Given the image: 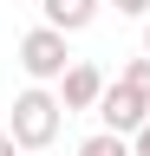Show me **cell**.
Returning <instances> with one entry per match:
<instances>
[{
	"instance_id": "cell-1",
	"label": "cell",
	"mask_w": 150,
	"mask_h": 156,
	"mask_svg": "<svg viewBox=\"0 0 150 156\" xmlns=\"http://www.w3.org/2000/svg\"><path fill=\"white\" fill-rule=\"evenodd\" d=\"M59 124H65V104H59V91H46V85H26L20 98H13V124L7 136L20 143V156H52V143H59Z\"/></svg>"
},
{
	"instance_id": "cell-2",
	"label": "cell",
	"mask_w": 150,
	"mask_h": 156,
	"mask_svg": "<svg viewBox=\"0 0 150 156\" xmlns=\"http://www.w3.org/2000/svg\"><path fill=\"white\" fill-rule=\"evenodd\" d=\"M79 65L72 58V46H65V33H52V26H33V33H20V72L33 78V85H59V78Z\"/></svg>"
},
{
	"instance_id": "cell-3",
	"label": "cell",
	"mask_w": 150,
	"mask_h": 156,
	"mask_svg": "<svg viewBox=\"0 0 150 156\" xmlns=\"http://www.w3.org/2000/svg\"><path fill=\"white\" fill-rule=\"evenodd\" d=\"M144 124H150V98L111 78V91H104V104H98V130H111V136H137Z\"/></svg>"
},
{
	"instance_id": "cell-4",
	"label": "cell",
	"mask_w": 150,
	"mask_h": 156,
	"mask_svg": "<svg viewBox=\"0 0 150 156\" xmlns=\"http://www.w3.org/2000/svg\"><path fill=\"white\" fill-rule=\"evenodd\" d=\"M104 91H111V78L91 65V58H79V65L59 78V104H65V117H72V111H98V104H104Z\"/></svg>"
},
{
	"instance_id": "cell-5",
	"label": "cell",
	"mask_w": 150,
	"mask_h": 156,
	"mask_svg": "<svg viewBox=\"0 0 150 156\" xmlns=\"http://www.w3.org/2000/svg\"><path fill=\"white\" fill-rule=\"evenodd\" d=\"M39 13H46L39 26H52V33L72 39V33H85L91 20H98V0H39Z\"/></svg>"
},
{
	"instance_id": "cell-6",
	"label": "cell",
	"mask_w": 150,
	"mask_h": 156,
	"mask_svg": "<svg viewBox=\"0 0 150 156\" xmlns=\"http://www.w3.org/2000/svg\"><path fill=\"white\" fill-rule=\"evenodd\" d=\"M72 156H130V136H111V130H91Z\"/></svg>"
},
{
	"instance_id": "cell-7",
	"label": "cell",
	"mask_w": 150,
	"mask_h": 156,
	"mask_svg": "<svg viewBox=\"0 0 150 156\" xmlns=\"http://www.w3.org/2000/svg\"><path fill=\"white\" fill-rule=\"evenodd\" d=\"M118 85H130V91H144V98H150V58H144V52H137V58L118 72Z\"/></svg>"
},
{
	"instance_id": "cell-8",
	"label": "cell",
	"mask_w": 150,
	"mask_h": 156,
	"mask_svg": "<svg viewBox=\"0 0 150 156\" xmlns=\"http://www.w3.org/2000/svg\"><path fill=\"white\" fill-rule=\"evenodd\" d=\"M98 7H118L124 20H150V0H98Z\"/></svg>"
},
{
	"instance_id": "cell-9",
	"label": "cell",
	"mask_w": 150,
	"mask_h": 156,
	"mask_svg": "<svg viewBox=\"0 0 150 156\" xmlns=\"http://www.w3.org/2000/svg\"><path fill=\"white\" fill-rule=\"evenodd\" d=\"M130 156H150V124H144L137 136H130Z\"/></svg>"
},
{
	"instance_id": "cell-10",
	"label": "cell",
	"mask_w": 150,
	"mask_h": 156,
	"mask_svg": "<svg viewBox=\"0 0 150 156\" xmlns=\"http://www.w3.org/2000/svg\"><path fill=\"white\" fill-rule=\"evenodd\" d=\"M0 156H20V143H13V136H7V130H0Z\"/></svg>"
},
{
	"instance_id": "cell-11",
	"label": "cell",
	"mask_w": 150,
	"mask_h": 156,
	"mask_svg": "<svg viewBox=\"0 0 150 156\" xmlns=\"http://www.w3.org/2000/svg\"><path fill=\"white\" fill-rule=\"evenodd\" d=\"M144 58H150V20H144Z\"/></svg>"
}]
</instances>
